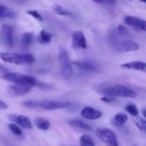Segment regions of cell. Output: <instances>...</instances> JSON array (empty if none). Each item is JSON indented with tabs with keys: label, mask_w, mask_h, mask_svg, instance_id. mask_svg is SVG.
Returning <instances> with one entry per match:
<instances>
[{
	"label": "cell",
	"mask_w": 146,
	"mask_h": 146,
	"mask_svg": "<svg viewBox=\"0 0 146 146\" xmlns=\"http://www.w3.org/2000/svg\"><path fill=\"white\" fill-rule=\"evenodd\" d=\"M23 106L28 108H41L46 111L68 108L72 106L68 101H54V100H29L22 103Z\"/></svg>",
	"instance_id": "1"
},
{
	"label": "cell",
	"mask_w": 146,
	"mask_h": 146,
	"mask_svg": "<svg viewBox=\"0 0 146 146\" xmlns=\"http://www.w3.org/2000/svg\"><path fill=\"white\" fill-rule=\"evenodd\" d=\"M101 94H104L105 96L122 97V98H136L137 94L133 90L128 87L119 84H106L101 86L99 88Z\"/></svg>",
	"instance_id": "2"
},
{
	"label": "cell",
	"mask_w": 146,
	"mask_h": 146,
	"mask_svg": "<svg viewBox=\"0 0 146 146\" xmlns=\"http://www.w3.org/2000/svg\"><path fill=\"white\" fill-rule=\"evenodd\" d=\"M0 58L5 62L21 65V64H31L35 61L34 56L30 54H19L17 53L1 52Z\"/></svg>",
	"instance_id": "3"
},
{
	"label": "cell",
	"mask_w": 146,
	"mask_h": 146,
	"mask_svg": "<svg viewBox=\"0 0 146 146\" xmlns=\"http://www.w3.org/2000/svg\"><path fill=\"white\" fill-rule=\"evenodd\" d=\"M0 78L4 81L13 82L14 84H24V85L29 86L33 88L37 84V80L35 77L31 76L24 75L19 73L9 72L7 74L0 76Z\"/></svg>",
	"instance_id": "4"
},
{
	"label": "cell",
	"mask_w": 146,
	"mask_h": 146,
	"mask_svg": "<svg viewBox=\"0 0 146 146\" xmlns=\"http://www.w3.org/2000/svg\"><path fill=\"white\" fill-rule=\"evenodd\" d=\"M60 70L63 77L66 79L71 78L73 75V64L70 60L68 54L65 50L61 49L58 55Z\"/></svg>",
	"instance_id": "5"
},
{
	"label": "cell",
	"mask_w": 146,
	"mask_h": 146,
	"mask_svg": "<svg viewBox=\"0 0 146 146\" xmlns=\"http://www.w3.org/2000/svg\"><path fill=\"white\" fill-rule=\"evenodd\" d=\"M96 135L107 146H119L116 135L109 128H98L96 131Z\"/></svg>",
	"instance_id": "6"
},
{
	"label": "cell",
	"mask_w": 146,
	"mask_h": 146,
	"mask_svg": "<svg viewBox=\"0 0 146 146\" xmlns=\"http://www.w3.org/2000/svg\"><path fill=\"white\" fill-rule=\"evenodd\" d=\"M32 87L24 84H14L7 88V91L11 96H21L26 95L31 90Z\"/></svg>",
	"instance_id": "7"
},
{
	"label": "cell",
	"mask_w": 146,
	"mask_h": 146,
	"mask_svg": "<svg viewBox=\"0 0 146 146\" xmlns=\"http://www.w3.org/2000/svg\"><path fill=\"white\" fill-rule=\"evenodd\" d=\"M123 21L126 25L134 27L146 32V21L135 16L127 15L124 17Z\"/></svg>",
	"instance_id": "8"
},
{
	"label": "cell",
	"mask_w": 146,
	"mask_h": 146,
	"mask_svg": "<svg viewBox=\"0 0 146 146\" xmlns=\"http://www.w3.org/2000/svg\"><path fill=\"white\" fill-rule=\"evenodd\" d=\"M71 45L73 48H87L86 40L84 33L81 31H76L71 35Z\"/></svg>",
	"instance_id": "9"
},
{
	"label": "cell",
	"mask_w": 146,
	"mask_h": 146,
	"mask_svg": "<svg viewBox=\"0 0 146 146\" xmlns=\"http://www.w3.org/2000/svg\"><path fill=\"white\" fill-rule=\"evenodd\" d=\"M9 121L15 123L17 125H19L25 129H31L33 128L32 123L28 117L23 115H17V114H11L9 115Z\"/></svg>",
	"instance_id": "10"
},
{
	"label": "cell",
	"mask_w": 146,
	"mask_h": 146,
	"mask_svg": "<svg viewBox=\"0 0 146 146\" xmlns=\"http://www.w3.org/2000/svg\"><path fill=\"white\" fill-rule=\"evenodd\" d=\"M140 45L138 43L132 40H127L119 43L116 47V49L120 52H129V51H137L139 49Z\"/></svg>",
	"instance_id": "11"
},
{
	"label": "cell",
	"mask_w": 146,
	"mask_h": 146,
	"mask_svg": "<svg viewBox=\"0 0 146 146\" xmlns=\"http://www.w3.org/2000/svg\"><path fill=\"white\" fill-rule=\"evenodd\" d=\"M81 115L86 119L96 120L102 116V112L92 107H86L81 112Z\"/></svg>",
	"instance_id": "12"
},
{
	"label": "cell",
	"mask_w": 146,
	"mask_h": 146,
	"mask_svg": "<svg viewBox=\"0 0 146 146\" xmlns=\"http://www.w3.org/2000/svg\"><path fill=\"white\" fill-rule=\"evenodd\" d=\"M1 34L6 45L8 47H12L14 44L12 28L8 24H3Z\"/></svg>",
	"instance_id": "13"
},
{
	"label": "cell",
	"mask_w": 146,
	"mask_h": 146,
	"mask_svg": "<svg viewBox=\"0 0 146 146\" xmlns=\"http://www.w3.org/2000/svg\"><path fill=\"white\" fill-rule=\"evenodd\" d=\"M75 66L84 71H96L97 70V66L91 61H78L72 63Z\"/></svg>",
	"instance_id": "14"
},
{
	"label": "cell",
	"mask_w": 146,
	"mask_h": 146,
	"mask_svg": "<svg viewBox=\"0 0 146 146\" xmlns=\"http://www.w3.org/2000/svg\"><path fill=\"white\" fill-rule=\"evenodd\" d=\"M121 67L125 69L146 71V63L141 61H134L123 64Z\"/></svg>",
	"instance_id": "15"
},
{
	"label": "cell",
	"mask_w": 146,
	"mask_h": 146,
	"mask_svg": "<svg viewBox=\"0 0 146 146\" xmlns=\"http://www.w3.org/2000/svg\"><path fill=\"white\" fill-rule=\"evenodd\" d=\"M15 16L14 10L0 4V18H14Z\"/></svg>",
	"instance_id": "16"
},
{
	"label": "cell",
	"mask_w": 146,
	"mask_h": 146,
	"mask_svg": "<svg viewBox=\"0 0 146 146\" xmlns=\"http://www.w3.org/2000/svg\"><path fill=\"white\" fill-rule=\"evenodd\" d=\"M34 123L35 125L41 131H47L49 129L51 126V123L48 120L43 118H37L34 120Z\"/></svg>",
	"instance_id": "17"
},
{
	"label": "cell",
	"mask_w": 146,
	"mask_h": 146,
	"mask_svg": "<svg viewBox=\"0 0 146 146\" xmlns=\"http://www.w3.org/2000/svg\"><path fill=\"white\" fill-rule=\"evenodd\" d=\"M54 13L60 16H65V17H70L72 16V13L70 10L67 9L65 7L59 5L58 4H54L52 7Z\"/></svg>",
	"instance_id": "18"
},
{
	"label": "cell",
	"mask_w": 146,
	"mask_h": 146,
	"mask_svg": "<svg viewBox=\"0 0 146 146\" xmlns=\"http://www.w3.org/2000/svg\"><path fill=\"white\" fill-rule=\"evenodd\" d=\"M68 123L70 125L74 127V128L84 130V131H92L93 130V128L91 125H88V124L85 123L81 121H78V120H71V121H68Z\"/></svg>",
	"instance_id": "19"
},
{
	"label": "cell",
	"mask_w": 146,
	"mask_h": 146,
	"mask_svg": "<svg viewBox=\"0 0 146 146\" xmlns=\"http://www.w3.org/2000/svg\"><path fill=\"white\" fill-rule=\"evenodd\" d=\"M34 36L31 32H26L23 34L21 38V46L24 48H28L33 42Z\"/></svg>",
	"instance_id": "20"
},
{
	"label": "cell",
	"mask_w": 146,
	"mask_h": 146,
	"mask_svg": "<svg viewBox=\"0 0 146 146\" xmlns=\"http://www.w3.org/2000/svg\"><path fill=\"white\" fill-rule=\"evenodd\" d=\"M53 34L45 30H41L39 33V35L38 36V41L41 44H48L51 41Z\"/></svg>",
	"instance_id": "21"
},
{
	"label": "cell",
	"mask_w": 146,
	"mask_h": 146,
	"mask_svg": "<svg viewBox=\"0 0 146 146\" xmlns=\"http://www.w3.org/2000/svg\"><path fill=\"white\" fill-rule=\"evenodd\" d=\"M128 119V117L126 114L123 113H118L114 116L113 121L115 125L122 126L127 122Z\"/></svg>",
	"instance_id": "22"
},
{
	"label": "cell",
	"mask_w": 146,
	"mask_h": 146,
	"mask_svg": "<svg viewBox=\"0 0 146 146\" xmlns=\"http://www.w3.org/2000/svg\"><path fill=\"white\" fill-rule=\"evenodd\" d=\"M81 146H95V143L91 136L88 134L83 135L79 140Z\"/></svg>",
	"instance_id": "23"
},
{
	"label": "cell",
	"mask_w": 146,
	"mask_h": 146,
	"mask_svg": "<svg viewBox=\"0 0 146 146\" xmlns=\"http://www.w3.org/2000/svg\"><path fill=\"white\" fill-rule=\"evenodd\" d=\"M125 110H126V111L128 113H130L132 116L134 117H136L137 115H138V113H139L136 106L134 105V104H128V105H126V106H125Z\"/></svg>",
	"instance_id": "24"
},
{
	"label": "cell",
	"mask_w": 146,
	"mask_h": 146,
	"mask_svg": "<svg viewBox=\"0 0 146 146\" xmlns=\"http://www.w3.org/2000/svg\"><path fill=\"white\" fill-rule=\"evenodd\" d=\"M9 128L13 134L16 135H22V131L21 128L18 126L16 123H10L9 125Z\"/></svg>",
	"instance_id": "25"
},
{
	"label": "cell",
	"mask_w": 146,
	"mask_h": 146,
	"mask_svg": "<svg viewBox=\"0 0 146 146\" xmlns=\"http://www.w3.org/2000/svg\"><path fill=\"white\" fill-rule=\"evenodd\" d=\"M117 34L119 36L123 37H127L129 35V31L126 27H124L123 25H119L117 27Z\"/></svg>",
	"instance_id": "26"
},
{
	"label": "cell",
	"mask_w": 146,
	"mask_h": 146,
	"mask_svg": "<svg viewBox=\"0 0 146 146\" xmlns=\"http://www.w3.org/2000/svg\"><path fill=\"white\" fill-rule=\"evenodd\" d=\"M135 123L136 126L139 128L140 130L143 131H146V121L142 118H138L135 119Z\"/></svg>",
	"instance_id": "27"
},
{
	"label": "cell",
	"mask_w": 146,
	"mask_h": 146,
	"mask_svg": "<svg viewBox=\"0 0 146 146\" xmlns=\"http://www.w3.org/2000/svg\"><path fill=\"white\" fill-rule=\"evenodd\" d=\"M27 14H29V15L31 16L34 18L36 19L38 21H43V17L41 15L40 13H38L36 10H27Z\"/></svg>",
	"instance_id": "28"
},
{
	"label": "cell",
	"mask_w": 146,
	"mask_h": 146,
	"mask_svg": "<svg viewBox=\"0 0 146 146\" xmlns=\"http://www.w3.org/2000/svg\"><path fill=\"white\" fill-rule=\"evenodd\" d=\"M101 101L104 103H107V104H111V103H113L115 101H116L115 98H113V97H109V96H104L102 98H101Z\"/></svg>",
	"instance_id": "29"
},
{
	"label": "cell",
	"mask_w": 146,
	"mask_h": 146,
	"mask_svg": "<svg viewBox=\"0 0 146 146\" xmlns=\"http://www.w3.org/2000/svg\"><path fill=\"white\" fill-rule=\"evenodd\" d=\"M7 73H9V70L7 69V67L0 64V75L2 76L4 74H7Z\"/></svg>",
	"instance_id": "30"
},
{
	"label": "cell",
	"mask_w": 146,
	"mask_h": 146,
	"mask_svg": "<svg viewBox=\"0 0 146 146\" xmlns=\"http://www.w3.org/2000/svg\"><path fill=\"white\" fill-rule=\"evenodd\" d=\"M94 2L97 3V4H110V5H112V4H116V1H94Z\"/></svg>",
	"instance_id": "31"
},
{
	"label": "cell",
	"mask_w": 146,
	"mask_h": 146,
	"mask_svg": "<svg viewBox=\"0 0 146 146\" xmlns=\"http://www.w3.org/2000/svg\"><path fill=\"white\" fill-rule=\"evenodd\" d=\"M7 108H8V105L5 102L0 100V109H7Z\"/></svg>",
	"instance_id": "32"
},
{
	"label": "cell",
	"mask_w": 146,
	"mask_h": 146,
	"mask_svg": "<svg viewBox=\"0 0 146 146\" xmlns=\"http://www.w3.org/2000/svg\"><path fill=\"white\" fill-rule=\"evenodd\" d=\"M141 113H142L143 115L146 118V107H145V108H143L141 110Z\"/></svg>",
	"instance_id": "33"
},
{
	"label": "cell",
	"mask_w": 146,
	"mask_h": 146,
	"mask_svg": "<svg viewBox=\"0 0 146 146\" xmlns=\"http://www.w3.org/2000/svg\"><path fill=\"white\" fill-rule=\"evenodd\" d=\"M143 2H144V3H146V1H143Z\"/></svg>",
	"instance_id": "34"
}]
</instances>
